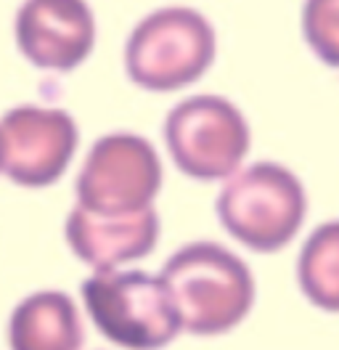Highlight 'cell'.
Returning <instances> with one entry per match:
<instances>
[{"instance_id": "cell-1", "label": "cell", "mask_w": 339, "mask_h": 350, "mask_svg": "<svg viewBox=\"0 0 339 350\" xmlns=\"http://www.w3.org/2000/svg\"><path fill=\"white\" fill-rule=\"evenodd\" d=\"M159 276L178 306L183 332L196 337L231 332L244 324L254 308L257 284L252 268L217 241L183 244L162 265Z\"/></svg>"}, {"instance_id": "cell-2", "label": "cell", "mask_w": 339, "mask_h": 350, "mask_svg": "<svg viewBox=\"0 0 339 350\" xmlns=\"http://www.w3.org/2000/svg\"><path fill=\"white\" fill-rule=\"evenodd\" d=\"M215 210L220 226L239 244L271 255L299 234L308 218V194L289 167L254 162L226 178Z\"/></svg>"}, {"instance_id": "cell-3", "label": "cell", "mask_w": 339, "mask_h": 350, "mask_svg": "<svg viewBox=\"0 0 339 350\" xmlns=\"http://www.w3.org/2000/svg\"><path fill=\"white\" fill-rule=\"evenodd\" d=\"M83 303L96 329L125 350H165L183 334L167 284L146 271H93Z\"/></svg>"}, {"instance_id": "cell-4", "label": "cell", "mask_w": 339, "mask_h": 350, "mask_svg": "<svg viewBox=\"0 0 339 350\" xmlns=\"http://www.w3.org/2000/svg\"><path fill=\"white\" fill-rule=\"evenodd\" d=\"M215 27L189 5H165L133 27L125 43L127 77L144 90L193 85L215 62Z\"/></svg>"}, {"instance_id": "cell-5", "label": "cell", "mask_w": 339, "mask_h": 350, "mask_svg": "<svg viewBox=\"0 0 339 350\" xmlns=\"http://www.w3.org/2000/svg\"><path fill=\"white\" fill-rule=\"evenodd\" d=\"M162 133L175 167L202 183L231 178L252 146L244 111L212 93L183 98L165 117Z\"/></svg>"}, {"instance_id": "cell-6", "label": "cell", "mask_w": 339, "mask_h": 350, "mask_svg": "<svg viewBox=\"0 0 339 350\" xmlns=\"http://www.w3.org/2000/svg\"><path fill=\"white\" fill-rule=\"evenodd\" d=\"M162 189V162L138 133H106L85 157L74 191L77 204L96 215H130L154 207Z\"/></svg>"}, {"instance_id": "cell-7", "label": "cell", "mask_w": 339, "mask_h": 350, "mask_svg": "<svg viewBox=\"0 0 339 350\" xmlns=\"http://www.w3.org/2000/svg\"><path fill=\"white\" fill-rule=\"evenodd\" d=\"M80 133L72 114L56 107L24 104L0 120L3 175L24 189L53 186L77 152Z\"/></svg>"}, {"instance_id": "cell-8", "label": "cell", "mask_w": 339, "mask_h": 350, "mask_svg": "<svg viewBox=\"0 0 339 350\" xmlns=\"http://www.w3.org/2000/svg\"><path fill=\"white\" fill-rule=\"evenodd\" d=\"M14 38L32 66L72 72L93 51L96 19L87 0H24L14 19Z\"/></svg>"}, {"instance_id": "cell-9", "label": "cell", "mask_w": 339, "mask_h": 350, "mask_svg": "<svg viewBox=\"0 0 339 350\" xmlns=\"http://www.w3.org/2000/svg\"><path fill=\"white\" fill-rule=\"evenodd\" d=\"M64 237L74 258L93 271H117L154 252L159 241V215L154 207L130 215H96L72 207Z\"/></svg>"}, {"instance_id": "cell-10", "label": "cell", "mask_w": 339, "mask_h": 350, "mask_svg": "<svg viewBox=\"0 0 339 350\" xmlns=\"http://www.w3.org/2000/svg\"><path fill=\"white\" fill-rule=\"evenodd\" d=\"M85 342L77 303L59 289L32 292L8 319L11 350H80Z\"/></svg>"}, {"instance_id": "cell-11", "label": "cell", "mask_w": 339, "mask_h": 350, "mask_svg": "<svg viewBox=\"0 0 339 350\" xmlns=\"http://www.w3.org/2000/svg\"><path fill=\"white\" fill-rule=\"evenodd\" d=\"M297 284L318 310L339 313V218L321 223L297 258Z\"/></svg>"}, {"instance_id": "cell-12", "label": "cell", "mask_w": 339, "mask_h": 350, "mask_svg": "<svg viewBox=\"0 0 339 350\" xmlns=\"http://www.w3.org/2000/svg\"><path fill=\"white\" fill-rule=\"evenodd\" d=\"M302 38L321 64L339 69V0H305Z\"/></svg>"}, {"instance_id": "cell-13", "label": "cell", "mask_w": 339, "mask_h": 350, "mask_svg": "<svg viewBox=\"0 0 339 350\" xmlns=\"http://www.w3.org/2000/svg\"><path fill=\"white\" fill-rule=\"evenodd\" d=\"M0 173H3V152H0Z\"/></svg>"}]
</instances>
